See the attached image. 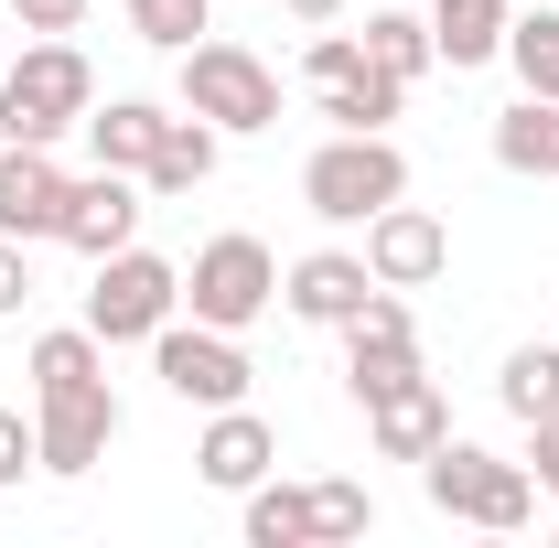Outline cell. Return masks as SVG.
<instances>
[{
  "instance_id": "83f0119b",
  "label": "cell",
  "mask_w": 559,
  "mask_h": 548,
  "mask_svg": "<svg viewBox=\"0 0 559 548\" xmlns=\"http://www.w3.org/2000/svg\"><path fill=\"white\" fill-rule=\"evenodd\" d=\"M527 474H538V495L559 505V409H549V419H527Z\"/></svg>"
},
{
  "instance_id": "8992f818",
  "label": "cell",
  "mask_w": 559,
  "mask_h": 548,
  "mask_svg": "<svg viewBox=\"0 0 559 548\" xmlns=\"http://www.w3.org/2000/svg\"><path fill=\"white\" fill-rule=\"evenodd\" d=\"M33 441H44V474H97L108 463V441H119V388H108V366L97 377H44L33 388Z\"/></svg>"
},
{
  "instance_id": "cb8c5ba5",
  "label": "cell",
  "mask_w": 559,
  "mask_h": 548,
  "mask_svg": "<svg viewBox=\"0 0 559 548\" xmlns=\"http://www.w3.org/2000/svg\"><path fill=\"white\" fill-rule=\"evenodd\" d=\"M506 65L527 97H559V11H516L506 22Z\"/></svg>"
},
{
  "instance_id": "d6a6232c",
  "label": "cell",
  "mask_w": 559,
  "mask_h": 548,
  "mask_svg": "<svg viewBox=\"0 0 559 548\" xmlns=\"http://www.w3.org/2000/svg\"><path fill=\"white\" fill-rule=\"evenodd\" d=\"M549 527H559V516H549Z\"/></svg>"
},
{
  "instance_id": "d6986e66",
  "label": "cell",
  "mask_w": 559,
  "mask_h": 548,
  "mask_svg": "<svg viewBox=\"0 0 559 548\" xmlns=\"http://www.w3.org/2000/svg\"><path fill=\"white\" fill-rule=\"evenodd\" d=\"M173 108H151V97H108V108H86V151L108 162V172H140L151 162V140H162Z\"/></svg>"
},
{
  "instance_id": "3957f363",
  "label": "cell",
  "mask_w": 559,
  "mask_h": 548,
  "mask_svg": "<svg viewBox=\"0 0 559 548\" xmlns=\"http://www.w3.org/2000/svg\"><path fill=\"white\" fill-rule=\"evenodd\" d=\"M399 194H409V151L388 130H334L301 162V205L323 215V226H366V215L399 205Z\"/></svg>"
},
{
  "instance_id": "9c48e42d",
  "label": "cell",
  "mask_w": 559,
  "mask_h": 548,
  "mask_svg": "<svg viewBox=\"0 0 559 548\" xmlns=\"http://www.w3.org/2000/svg\"><path fill=\"white\" fill-rule=\"evenodd\" d=\"M419 377V323H409V290H366V312L345 323V398L377 409Z\"/></svg>"
},
{
  "instance_id": "4fadbf2b",
  "label": "cell",
  "mask_w": 559,
  "mask_h": 548,
  "mask_svg": "<svg viewBox=\"0 0 559 548\" xmlns=\"http://www.w3.org/2000/svg\"><path fill=\"white\" fill-rule=\"evenodd\" d=\"M66 215V172H55V140H0V237H55Z\"/></svg>"
},
{
  "instance_id": "52a82bcc",
  "label": "cell",
  "mask_w": 559,
  "mask_h": 548,
  "mask_svg": "<svg viewBox=\"0 0 559 548\" xmlns=\"http://www.w3.org/2000/svg\"><path fill=\"white\" fill-rule=\"evenodd\" d=\"M270 301H280V259L259 237H205V248H194V270H183V312H194V323L248 334Z\"/></svg>"
},
{
  "instance_id": "484cf974",
  "label": "cell",
  "mask_w": 559,
  "mask_h": 548,
  "mask_svg": "<svg viewBox=\"0 0 559 548\" xmlns=\"http://www.w3.org/2000/svg\"><path fill=\"white\" fill-rule=\"evenodd\" d=\"M366 527H377V495L366 484H345V474L312 484V538H366Z\"/></svg>"
},
{
  "instance_id": "2e32d148",
  "label": "cell",
  "mask_w": 559,
  "mask_h": 548,
  "mask_svg": "<svg viewBox=\"0 0 559 548\" xmlns=\"http://www.w3.org/2000/svg\"><path fill=\"white\" fill-rule=\"evenodd\" d=\"M215 162H226V130H215V119H194V108H173V119H162V140H151V162H140V194H205Z\"/></svg>"
},
{
  "instance_id": "5b68a950",
  "label": "cell",
  "mask_w": 559,
  "mask_h": 548,
  "mask_svg": "<svg viewBox=\"0 0 559 548\" xmlns=\"http://www.w3.org/2000/svg\"><path fill=\"white\" fill-rule=\"evenodd\" d=\"M173 312H183V270L173 259H151L140 237L97 259V279H86V334L97 344H151Z\"/></svg>"
},
{
  "instance_id": "7402d4cb",
  "label": "cell",
  "mask_w": 559,
  "mask_h": 548,
  "mask_svg": "<svg viewBox=\"0 0 559 548\" xmlns=\"http://www.w3.org/2000/svg\"><path fill=\"white\" fill-rule=\"evenodd\" d=\"M248 548H312V484H248Z\"/></svg>"
},
{
  "instance_id": "ac0fdd59",
  "label": "cell",
  "mask_w": 559,
  "mask_h": 548,
  "mask_svg": "<svg viewBox=\"0 0 559 548\" xmlns=\"http://www.w3.org/2000/svg\"><path fill=\"white\" fill-rule=\"evenodd\" d=\"M495 162L527 172V183H559V97H527L516 86V108L495 119Z\"/></svg>"
},
{
  "instance_id": "277c9868",
  "label": "cell",
  "mask_w": 559,
  "mask_h": 548,
  "mask_svg": "<svg viewBox=\"0 0 559 548\" xmlns=\"http://www.w3.org/2000/svg\"><path fill=\"white\" fill-rule=\"evenodd\" d=\"M173 97H183L194 119H215L226 140L280 130V75L259 65L248 44H226V33H205V44H183V55H173Z\"/></svg>"
},
{
  "instance_id": "f546056e",
  "label": "cell",
  "mask_w": 559,
  "mask_h": 548,
  "mask_svg": "<svg viewBox=\"0 0 559 548\" xmlns=\"http://www.w3.org/2000/svg\"><path fill=\"white\" fill-rule=\"evenodd\" d=\"M11 22H22V33H75L86 0H11Z\"/></svg>"
},
{
  "instance_id": "44dd1931",
  "label": "cell",
  "mask_w": 559,
  "mask_h": 548,
  "mask_svg": "<svg viewBox=\"0 0 559 548\" xmlns=\"http://www.w3.org/2000/svg\"><path fill=\"white\" fill-rule=\"evenodd\" d=\"M355 44L399 75V86H419V75L441 65V44H430V11H366V33H355Z\"/></svg>"
},
{
  "instance_id": "4316f807",
  "label": "cell",
  "mask_w": 559,
  "mask_h": 548,
  "mask_svg": "<svg viewBox=\"0 0 559 548\" xmlns=\"http://www.w3.org/2000/svg\"><path fill=\"white\" fill-rule=\"evenodd\" d=\"M22 474H44V441H33V419H22V409H0V495H11Z\"/></svg>"
},
{
  "instance_id": "6da1fadb",
  "label": "cell",
  "mask_w": 559,
  "mask_h": 548,
  "mask_svg": "<svg viewBox=\"0 0 559 548\" xmlns=\"http://www.w3.org/2000/svg\"><path fill=\"white\" fill-rule=\"evenodd\" d=\"M419 495H430L452 527H485V538H516V527L538 516V474L506 463V452H485V441H463V430L419 463Z\"/></svg>"
},
{
  "instance_id": "7a4b0ae2",
  "label": "cell",
  "mask_w": 559,
  "mask_h": 548,
  "mask_svg": "<svg viewBox=\"0 0 559 548\" xmlns=\"http://www.w3.org/2000/svg\"><path fill=\"white\" fill-rule=\"evenodd\" d=\"M86 108H97V65L66 33H33L0 65V140H66V130H86Z\"/></svg>"
},
{
  "instance_id": "f1b7e54d",
  "label": "cell",
  "mask_w": 559,
  "mask_h": 548,
  "mask_svg": "<svg viewBox=\"0 0 559 548\" xmlns=\"http://www.w3.org/2000/svg\"><path fill=\"white\" fill-rule=\"evenodd\" d=\"M33 301V259H22V237H0V323Z\"/></svg>"
},
{
  "instance_id": "30bf717a",
  "label": "cell",
  "mask_w": 559,
  "mask_h": 548,
  "mask_svg": "<svg viewBox=\"0 0 559 548\" xmlns=\"http://www.w3.org/2000/svg\"><path fill=\"white\" fill-rule=\"evenodd\" d=\"M366 270H377V290H430V279L452 270V226L430 205H409V194L377 205L366 215Z\"/></svg>"
},
{
  "instance_id": "1f68e13d",
  "label": "cell",
  "mask_w": 559,
  "mask_h": 548,
  "mask_svg": "<svg viewBox=\"0 0 559 548\" xmlns=\"http://www.w3.org/2000/svg\"><path fill=\"white\" fill-rule=\"evenodd\" d=\"M0 65H11V44H0Z\"/></svg>"
},
{
  "instance_id": "9a60e30c",
  "label": "cell",
  "mask_w": 559,
  "mask_h": 548,
  "mask_svg": "<svg viewBox=\"0 0 559 548\" xmlns=\"http://www.w3.org/2000/svg\"><path fill=\"white\" fill-rule=\"evenodd\" d=\"M366 441H377V463H430V452L452 441V398H441L430 377H409L399 398L366 409Z\"/></svg>"
},
{
  "instance_id": "ffe728a7",
  "label": "cell",
  "mask_w": 559,
  "mask_h": 548,
  "mask_svg": "<svg viewBox=\"0 0 559 548\" xmlns=\"http://www.w3.org/2000/svg\"><path fill=\"white\" fill-rule=\"evenodd\" d=\"M312 97H323V119H334V130H388V119L409 108V86L377 65V55H366L355 75H334V86H312Z\"/></svg>"
},
{
  "instance_id": "d4e9b609",
  "label": "cell",
  "mask_w": 559,
  "mask_h": 548,
  "mask_svg": "<svg viewBox=\"0 0 559 548\" xmlns=\"http://www.w3.org/2000/svg\"><path fill=\"white\" fill-rule=\"evenodd\" d=\"M130 11V33L151 44V55H183V44H205V22H215V0H119Z\"/></svg>"
},
{
  "instance_id": "603a6c76",
  "label": "cell",
  "mask_w": 559,
  "mask_h": 548,
  "mask_svg": "<svg viewBox=\"0 0 559 548\" xmlns=\"http://www.w3.org/2000/svg\"><path fill=\"white\" fill-rule=\"evenodd\" d=\"M495 398H506V419H549L559 409V334L549 344H516V355L495 366Z\"/></svg>"
},
{
  "instance_id": "8fae6325",
  "label": "cell",
  "mask_w": 559,
  "mask_h": 548,
  "mask_svg": "<svg viewBox=\"0 0 559 548\" xmlns=\"http://www.w3.org/2000/svg\"><path fill=\"white\" fill-rule=\"evenodd\" d=\"M140 205H151V194H140V172H108V162H97L86 183L66 172V215H55V248H75V259L97 270L108 248H130V237H140Z\"/></svg>"
},
{
  "instance_id": "5bb4252c",
  "label": "cell",
  "mask_w": 559,
  "mask_h": 548,
  "mask_svg": "<svg viewBox=\"0 0 559 548\" xmlns=\"http://www.w3.org/2000/svg\"><path fill=\"white\" fill-rule=\"evenodd\" d=\"M270 463H280V430L248 398L237 409H205V441H194V474L215 484V495H248V484H270Z\"/></svg>"
},
{
  "instance_id": "e0dca14e",
  "label": "cell",
  "mask_w": 559,
  "mask_h": 548,
  "mask_svg": "<svg viewBox=\"0 0 559 548\" xmlns=\"http://www.w3.org/2000/svg\"><path fill=\"white\" fill-rule=\"evenodd\" d=\"M506 22H516V0H430V44H441V65H495L506 55Z\"/></svg>"
},
{
  "instance_id": "7c38bea8",
  "label": "cell",
  "mask_w": 559,
  "mask_h": 548,
  "mask_svg": "<svg viewBox=\"0 0 559 548\" xmlns=\"http://www.w3.org/2000/svg\"><path fill=\"white\" fill-rule=\"evenodd\" d=\"M366 290H377L366 248H312V259H290V270H280V301H290V323H323V334H345L355 312H366Z\"/></svg>"
},
{
  "instance_id": "ba28073f",
  "label": "cell",
  "mask_w": 559,
  "mask_h": 548,
  "mask_svg": "<svg viewBox=\"0 0 559 548\" xmlns=\"http://www.w3.org/2000/svg\"><path fill=\"white\" fill-rule=\"evenodd\" d=\"M151 377H162L183 409H237V398L259 388L248 344L215 334V323H162V334H151Z\"/></svg>"
},
{
  "instance_id": "4dcf8cb0",
  "label": "cell",
  "mask_w": 559,
  "mask_h": 548,
  "mask_svg": "<svg viewBox=\"0 0 559 548\" xmlns=\"http://www.w3.org/2000/svg\"><path fill=\"white\" fill-rule=\"evenodd\" d=\"M280 11H290L301 33H323V22H345V0H280Z\"/></svg>"
}]
</instances>
